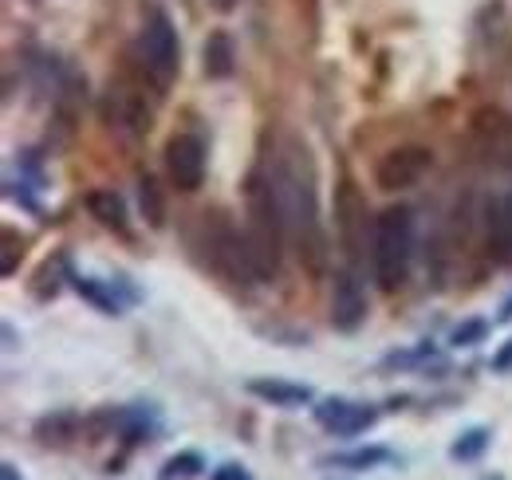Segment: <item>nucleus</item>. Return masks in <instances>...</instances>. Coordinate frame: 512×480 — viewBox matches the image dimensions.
I'll return each instance as SVG.
<instances>
[{
    "mask_svg": "<svg viewBox=\"0 0 512 480\" xmlns=\"http://www.w3.org/2000/svg\"><path fill=\"white\" fill-rule=\"evenodd\" d=\"M260 166L272 181V193H276V205H280V217H284V233H288L296 260L312 276H323L331 252H327V229L320 221L312 150L296 134H284V138L272 142V154H264Z\"/></svg>",
    "mask_w": 512,
    "mask_h": 480,
    "instance_id": "f257e3e1",
    "label": "nucleus"
},
{
    "mask_svg": "<svg viewBox=\"0 0 512 480\" xmlns=\"http://www.w3.org/2000/svg\"><path fill=\"white\" fill-rule=\"evenodd\" d=\"M245 205H249V248H253V260L260 268V280H276L280 276V260H284V217H280V205H276V193H272V181L264 174V166L256 162L249 181H245Z\"/></svg>",
    "mask_w": 512,
    "mask_h": 480,
    "instance_id": "f03ea898",
    "label": "nucleus"
},
{
    "mask_svg": "<svg viewBox=\"0 0 512 480\" xmlns=\"http://www.w3.org/2000/svg\"><path fill=\"white\" fill-rule=\"evenodd\" d=\"M130 60H134L138 75H142L158 95L170 91V83L178 79V67H182L178 28H174V20H170L158 4H146L142 28H138L134 48H130Z\"/></svg>",
    "mask_w": 512,
    "mask_h": 480,
    "instance_id": "7ed1b4c3",
    "label": "nucleus"
},
{
    "mask_svg": "<svg viewBox=\"0 0 512 480\" xmlns=\"http://www.w3.org/2000/svg\"><path fill=\"white\" fill-rule=\"evenodd\" d=\"M414 260V209L410 205H390L375 221L371 237V268L383 292H398L410 276Z\"/></svg>",
    "mask_w": 512,
    "mask_h": 480,
    "instance_id": "20e7f679",
    "label": "nucleus"
},
{
    "mask_svg": "<svg viewBox=\"0 0 512 480\" xmlns=\"http://www.w3.org/2000/svg\"><path fill=\"white\" fill-rule=\"evenodd\" d=\"M201 229H205V264L225 280V284H233V288H241V292H249L256 284H264L260 280V268H256L253 260V248H249V233H241L229 217H205L201 221Z\"/></svg>",
    "mask_w": 512,
    "mask_h": 480,
    "instance_id": "39448f33",
    "label": "nucleus"
},
{
    "mask_svg": "<svg viewBox=\"0 0 512 480\" xmlns=\"http://www.w3.org/2000/svg\"><path fill=\"white\" fill-rule=\"evenodd\" d=\"M99 119L103 126L119 138V142H142L146 134H150V126H154V107L146 103V91H142V83H134V79H111L107 83V91L99 95Z\"/></svg>",
    "mask_w": 512,
    "mask_h": 480,
    "instance_id": "423d86ee",
    "label": "nucleus"
},
{
    "mask_svg": "<svg viewBox=\"0 0 512 480\" xmlns=\"http://www.w3.org/2000/svg\"><path fill=\"white\" fill-rule=\"evenodd\" d=\"M335 237H339V248H343V256L351 264L363 260L367 237H375V221H371L367 197L351 178H343L335 185Z\"/></svg>",
    "mask_w": 512,
    "mask_h": 480,
    "instance_id": "0eeeda50",
    "label": "nucleus"
},
{
    "mask_svg": "<svg viewBox=\"0 0 512 480\" xmlns=\"http://www.w3.org/2000/svg\"><path fill=\"white\" fill-rule=\"evenodd\" d=\"M430 170H434V154L426 146H394L375 162V185L383 193H402L414 189Z\"/></svg>",
    "mask_w": 512,
    "mask_h": 480,
    "instance_id": "6e6552de",
    "label": "nucleus"
},
{
    "mask_svg": "<svg viewBox=\"0 0 512 480\" xmlns=\"http://www.w3.org/2000/svg\"><path fill=\"white\" fill-rule=\"evenodd\" d=\"M473 150L489 162V166H501V170H512V119L497 107H481L473 122Z\"/></svg>",
    "mask_w": 512,
    "mask_h": 480,
    "instance_id": "1a4fd4ad",
    "label": "nucleus"
},
{
    "mask_svg": "<svg viewBox=\"0 0 512 480\" xmlns=\"http://www.w3.org/2000/svg\"><path fill=\"white\" fill-rule=\"evenodd\" d=\"M166 174L174 181V189H182V193L201 189V181H205V142L197 134L182 130L166 142Z\"/></svg>",
    "mask_w": 512,
    "mask_h": 480,
    "instance_id": "9d476101",
    "label": "nucleus"
},
{
    "mask_svg": "<svg viewBox=\"0 0 512 480\" xmlns=\"http://www.w3.org/2000/svg\"><path fill=\"white\" fill-rule=\"evenodd\" d=\"M367 323V292L351 268L335 272L331 280V327L339 335H355Z\"/></svg>",
    "mask_w": 512,
    "mask_h": 480,
    "instance_id": "9b49d317",
    "label": "nucleus"
},
{
    "mask_svg": "<svg viewBox=\"0 0 512 480\" xmlns=\"http://www.w3.org/2000/svg\"><path fill=\"white\" fill-rule=\"evenodd\" d=\"M312 414H316V421H320L331 437H343V441L367 433L379 421L375 406H363V402H351V398H323Z\"/></svg>",
    "mask_w": 512,
    "mask_h": 480,
    "instance_id": "f8f14e48",
    "label": "nucleus"
},
{
    "mask_svg": "<svg viewBox=\"0 0 512 480\" xmlns=\"http://www.w3.org/2000/svg\"><path fill=\"white\" fill-rule=\"evenodd\" d=\"M485 248H489V260L501 264V268H512V189L509 193H497L485 213Z\"/></svg>",
    "mask_w": 512,
    "mask_h": 480,
    "instance_id": "ddd939ff",
    "label": "nucleus"
},
{
    "mask_svg": "<svg viewBox=\"0 0 512 480\" xmlns=\"http://www.w3.org/2000/svg\"><path fill=\"white\" fill-rule=\"evenodd\" d=\"M245 390L260 402L276 406V410H300V406H308L316 398L312 386H300V382H288V378H249Z\"/></svg>",
    "mask_w": 512,
    "mask_h": 480,
    "instance_id": "4468645a",
    "label": "nucleus"
},
{
    "mask_svg": "<svg viewBox=\"0 0 512 480\" xmlns=\"http://www.w3.org/2000/svg\"><path fill=\"white\" fill-rule=\"evenodd\" d=\"M83 429H87V421L79 418L75 410H52L48 418L36 421V441L44 445V449H71L79 437H83Z\"/></svg>",
    "mask_w": 512,
    "mask_h": 480,
    "instance_id": "2eb2a0df",
    "label": "nucleus"
},
{
    "mask_svg": "<svg viewBox=\"0 0 512 480\" xmlns=\"http://www.w3.org/2000/svg\"><path fill=\"white\" fill-rule=\"evenodd\" d=\"M201 71L205 79H229L237 71V44L225 28L209 32V40L201 44Z\"/></svg>",
    "mask_w": 512,
    "mask_h": 480,
    "instance_id": "dca6fc26",
    "label": "nucleus"
},
{
    "mask_svg": "<svg viewBox=\"0 0 512 480\" xmlns=\"http://www.w3.org/2000/svg\"><path fill=\"white\" fill-rule=\"evenodd\" d=\"M87 209H91V217H95L103 229H111V233H119V237H130L127 201H123L115 189H91V193H87Z\"/></svg>",
    "mask_w": 512,
    "mask_h": 480,
    "instance_id": "f3484780",
    "label": "nucleus"
},
{
    "mask_svg": "<svg viewBox=\"0 0 512 480\" xmlns=\"http://www.w3.org/2000/svg\"><path fill=\"white\" fill-rule=\"evenodd\" d=\"M390 461V449L383 445H363V449H347V453H327L320 457V469H343V473H367L375 465Z\"/></svg>",
    "mask_w": 512,
    "mask_h": 480,
    "instance_id": "a211bd4d",
    "label": "nucleus"
},
{
    "mask_svg": "<svg viewBox=\"0 0 512 480\" xmlns=\"http://www.w3.org/2000/svg\"><path fill=\"white\" fill-rule=\"evenodd\" d=\"M67 284L79 292V300H87L91 307H99L103 315H119V311H123V303H119V296H115V284H103V280H95V276H79V272H71Z\"/></svg>",
    "mask_w": 512,
    "mask_h": 480,
    "instance_id": "6ab92c4d",
    "label": "nucleus"
},
{
    "mask_svg": "<svg viewBox=\"0 0 512 480\" xmlns=\"http://www.w3.org/2000/svg\"><path fill=\"white\" fill-rule=\"evenodd\" d=\"M64 280H71V260H67V252H56V256H48V260L40 264V272H36V280H32L36 300H52Z\"/></svg>",
    "mask_w": 512,
    "mask_h": 480,
    "instance_id": "aec40b11",
    "label": "nucleus"
},
{
    "mask_svg": "<svg viewBox=\"0 0 512 480\" xmlns=\"http://www.w3.org/2000/svg\"><path fill=\"white\" fill-rule=\"evenodd\" d=\"M138 209H142V221L150 229H162L166 225V197H162L154 174H142L138 178Z\"/></svg>",
    "mask_w": 512,
    "mask_h": 480,
    "instance_id": "412c9836",
    "label": "nucleus"
},
{
    "mask_svg": "<svg viewBox=\"0 0 512 480\" xmlns=\"http://www.w3.org/2000/svg\"><path fill=\"white\" fill-rule=\"evenodd\" d=\"M489 441H493V433H489L485 425H473V429H465V433L449 445V457H453L457 465H473V461H481V457L489 453Z\"/></svg>",
    "mask_w": 512,
    "mask_h": 480,
    "instance_id": "4be33fe9",
    "label": "nucleus"
},
{
    "mask_svg": "<svg viewBox=\"0 0 512 480\" xmlns=\"http://www.w3.org/2000/svg\"><path fill=\"white\" fill-rule=\"evenodd\" d=\"M154 429H158V418H154V410H142V406H134V410H123V418H119V433L127 437V445H138V441H146Z\"/></svg>",
    "mask_w": 512,
    "mask_h": 480,
    "instance_id": "5701e85b",
    "label": "nucleus"
},
{
    "mask_svg": "<svg viewBox=\"0 0 512 480\" xmlns=\"http://www.w3.org/2000/svg\"><path fill=\"white\" fill-rule=\"evenodd\" d=\"M201 473H205V457L186 449V453H174V457L158 469V480H193V477H201Z\"/></svg>",
    "mask_w": 512,
    "mask_h": 480,
    "instance_id": "b1692460",
    "label": "nucleus"
},
{
    "mask_svg": "<svg viewBox=\"0 0 512 480\" xmlns=\"http://www.w3.org/2000/svg\"><path fill=\"white\" fill-rule=\"evenodd\" d=\"M485 335H489V319H465L453 327L449 343L453 347H477V343H485Z\"/></svg>",
    "mask_w": 512,
    "mask_h": 480,
    "instance_id": "393cba45",
    "label": "nucleus"
},
{
    "mask_svg": "<svg viewBox=\"0 0 512 480\" xmlns=\"http://www.w3.org/2000/svg\"><path fill=\"white\" fill-rule=\"evenodd\" d=\"M20 260H24V237L16 229H4V264H0V272L4 276H16V264Z\"/></svg>",
    "mask_w": 512,
    "mask_h": 480,
    "instance_id": "a878e982",
    "label": "nucleus"
},
{
    "mask_svg": "<svg viewBox=\"0 0 512 480\" xmlns=\"http://www.w3.org/2000/svg\"><path fill=\"white\" fill-rule=\"evenodd\" d=\"M209 480H253V473L245 465H221V469L209 473Z\"/></svg>",
    "mask_w": 512,
    "mask_h": 480,
    "instance_id": "bb28decb",
    "label": "nucleus"
},
{
    "mask_svg": "<svg viewBox=\"0 0 512 480\" xmlns=\"http://www.w3.org/2000/svg\"><path fill=\"white\" fill-rule=\"evenodd\" d=\"M493 370H512V339L493 355Z\"/></svg>",
    "mask_w": 512,
    "mask_h": 480,
    "instance_id": "cd10ccee",
    "label": "nucleus"
},
{
    "mask_svg": "<svg viewBox=\"0 0 512 480\" xmlns=\"http://www.w3.org/2000/svg\"><path fill=\"white\" fill-rule=\"evenodd\" d=\"M237 4H241V0H209V8H213V12H233Z\"/></svg>",
    "mask_w": 512,
    "mask_h": 480,
    "instance_id": "c85d7f7f",
    "label": "nucleus"
},
{
    "mask_svg": "<svg viewBox=\"0 0 512 480\" xmlns=\"http://www.w3.org/2000/svg\"><path fill=\"white\" fill-rule=\"evenodd\" d=\"M0 480H24V477H20L16 465H0Z\"/></svg>",
    "mask_w": 512,
    "mask_h": 480,
    "instance_id": "c756f323",
    "label": "nucleus"
}]
</instances>
